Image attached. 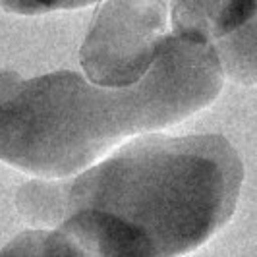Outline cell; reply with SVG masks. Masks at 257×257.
I'll list each match as a JSON object with an SVG mask.
<instances>
[{"label": "cell", "mask_w": 257, "mask_h": 257, "mask_svg": "<svg viewBox=\"0 0 257 257\" xmlns=\"http://www.w3.org/2000/svg\"><path fill=\"white\" fill-rule=\"evenodd\" d=\"M244 167L222 136H153L62 184V220L95 257H180L220 230Z\"/></svg>", "instance_id": "1"}, {"label": "cell", "mask_w": 257, "mask_h": 257, "mask_svg": "<svg viewBox=\"0 0 257 257\" xmlns=\"http://www.w3.org/2000/svg\"><path fill=\"white\" fill-rule=\"evenodd\" d=\"M222 66L211 43L167 35L149 72L103 87L74 72L0 74V161L49 180L87 168L134 134L178 124L217 99Z\"/></svg>", "instance_id": "2"}, {"label": "cell", "mask_w": 257, "mask_h": 257, "mask_svg": "<svg viewBox=\"0 0 257 257\" xmlns=\"http://www.w3.org/2000/svg\"><path fill=\"white\" fill-rule=\"evenodd\" d=\"M163 0H104L79 51V62L93 83L130 87L153 66L167 39Z\"/></svg>", "instance_id": "3"}, {"label": "cell", "mask_w": 257, "mask_h": 257, "mask_svg": "<svg viewBox=\"0 0 257 257\" xmlns=\"http://www.w3.org/2000/svg\"><path fill=\"white\" fill-rule=\"evenodd\" d=\"M257 14V0H170L174 33L217 43Z\"/></svg>", "instance_id": "4"}, {"label": "cell", "mask_w": 257, "mask_h": 257, "mask_svg": "<svg viewBox=\"0 0 257 257\" xmlns=\"http://www.w3.org/2000/svg\"><path fill=\"white\" fill-rule=\"evenodd\" d=\"M213 45L224 76L242 85L257 83V14Z\"/></svg>", "instance_id": "5"}, {"label": "cell", "mask_w": 257, "mask_h": 257, "mask_svg": "<svg viewBox=\"0 0 257 257\" xmlns=\"http://www.w3.org/2000/svg\"><path fill=\"white\" fill-rule=\"evenodd\" d=\"M0 257H95L60 228L29 230L6 245Z\"/></svg>", "instance_id": "6"}, {"label": "cell", "mask_w": 257, "mask_h": 257, "mask_svg": "<svg viewBox=\"0 0 257 257\" xmlns=\"http://www.w3.org/2000/svg\"><path fill=\"white\" fill-rule=\"evenodd\" d=\"M99 0H0V6L6 12L22 14V16H37V14L54 12V10H76L95 4Z\"/></svg>", "instance_id": "7"}]
</instances>
